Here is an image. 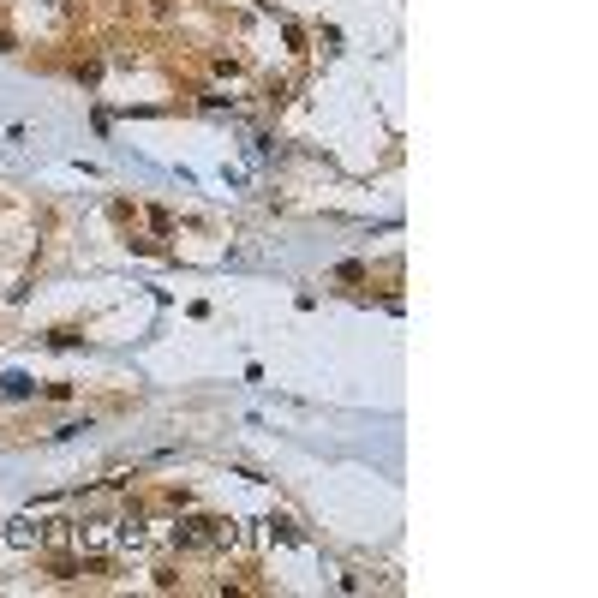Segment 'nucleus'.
<instances>
[{"instance_id": "1", "label": "nucleus", "mask_w": 598, "mask_h": 598, "mask_svg": "<svg viewBox=\"0 0 598 598\" xmlns=\"http://www.w3.org/2000/svg\"><path fill=\"white\" fill-rule=\"evenodd\" d=\"M0 389H6V395H13V401H18V395H30V389H36V383H30L24 371H13V377H6V383H0Z\"/></svg>"}]
</instances>
